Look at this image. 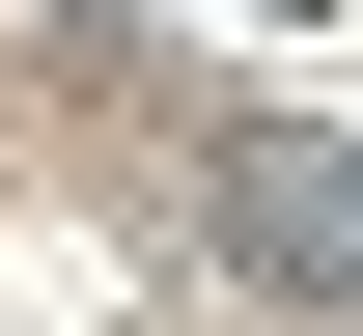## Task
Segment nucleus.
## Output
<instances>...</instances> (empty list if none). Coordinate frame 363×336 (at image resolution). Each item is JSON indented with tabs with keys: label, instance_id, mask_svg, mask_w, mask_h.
<instances>
[{
	"label": "nucleus",
	"instance_id": "nucleus-1",
	"mask_svg": "<svg viewBox=\"0 0 363 336\" xmlns=\"http://www.w3.org/2000/svg\"><path fill=\"white\" fill-rule=\"evenodd\" d=\"M224 224H252V281H279V308H335V281H363V168H335V141H224Z\"/></svg>",
	"mask_w": 363,
	"mask_h": 336
}]
</instances>
